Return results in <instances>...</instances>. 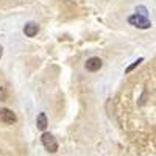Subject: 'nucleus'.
I'll use <instances>...</instances> for the list:
<instances>
[{
  "instance_id": "1",
  "label": "nucleus",
  "mask_w": 156,
  "mask_h": 156,
  "mask_svg": "<svg viewBox=\"0 0 156 156\" xmlns=\"http://www.w3.org/2000/svg\"><path fill=\"white\" fill-rule=\"evenodd\" d=\"M128 23L133 25V27H137V28H142V30H147L151 27V22L144 17V16H139V14H133L128 17Z\"/></svg>"
},
{
  "instance_id": "2",
  "label": "nucleus",
  "mask_w": 156,
  "mask_h": 156,
  "mask_svg": "<svg viewBox=\"0 0 156 156\" xmlns=\"http://www.w3.org/2000/svg\"><path fill=\"white\" fill-rule=\"evenodd\" d=\"M41 140H42V145L45 147V150L48 153H56L58 151V142L50 133H42Z\"/></svg>"
},
{
  "instance_id": "3",
  "label": "nucleus",
  "mask_w": 156,
  "mask_h": 156,
  "mask_svg": "<svg viewBox=\"0 0 156 156\" xmlns=\"http://www.w3.org/2000/svg\"><path fill=\"white\" fill-rule=\"evenodd\" d=\"M0 120L5 122V123H14L17 120V117H16V114L12 112L11 109L2 108V109H0Z\"/></svg>"
},
{
  "instance_id": "4",
  "label": "nucleus",
  "mask_w": 156,
  "mask_h": 156,
  "mask_svg": "<svg viewBox=\"0 0 156 156\" xmlns=\"http://www.w3.org/2000/svg\"><path fill=\"white\" fill-rule=\"evenodd\" d=\"M101 64H103V62H101L100 58L92 56V58H89V59L86 61V70H89V72H97V70H100Z\"/></svg>"
},
{
  "instance_id": "5",
  "label": "nucleus",
  "mask_w": 156,
  "mask_h": 156,
  "mask_svg": "<svg viewBox=\"0 0 156 156\" xmlns=\"http://www.w3.org/2000/svg\"><path fill=\"white\" fill-rule=\"evenodd\" d=\"M39 31V27H37V23L34 22H28V23H25V27H23V33L25 36H28V37H33L36 36Z\"/></svg>"
},
{
  "instance_id": "6",
  "label": "nucleus",
  "mask_w": 156,
  "mask_h": 156,
  "mask_svg": "<svg viewBox=\"0 0 156 156\" xmlns=\"http://www.w3.org/2000/svg\"><path fill=\"white\" fill-rule=\"evenodd\" d=\"M36 126H37V129H41V131H44V129L47 128V115H45V112H39L37 114Z\"/></svg>"
},
{
  "instance_id": "7",
  "label": "nucleus",
  "mask_w": 156,
  "mask_h": 156,
  "mask_svg": "<svg viewBox=\"0 0 156 156\" xmlns=\"http://www.w3.org/2000/svg\"><path fill=\"white\" fill-rule=\"evenodd\" d=\"M142 61H144V58H137V59H136V61H134V62L131 64V66H128V67L125 69V73H129V72H133V70H134V69H136V67L139 66V64H140Z\"/></svg>"
},
{
  "instance_id": "8",
  "label": "nucleus",
  "mask_w": 156,
  "mask_h": 156,
  "mask_svg": "<svg viewBox=\"0 0 156 156\" xmlns=\"http://www.w3.org/2000/svg\"><path fill=\"white\" fill-rule=\"evenodd\" d=\"M136 14H139V16H144V17H147V9H145L144 6H137V8H136Z\"/></svg>"
},
{
  "instance_id": "9",
  "label": "nucleus",
  "mask_w": 156,
  "mask_h": 156,
  "mask_svg": "<svg viewBox=\"0 0 156 156\" xmlns=\"http://www.w3.org/2000/svg\"><path fill=\"white\" fill-rule=\"evenodd\" d=\"M3 100H6V90L5 87L0 86V101H3Z\"/></svg>"
},
{
  "instance_id": "10",
  "label": "nucleus",
  "mask_w": 156,
  "mask_h": 156,
  "mask_svg": "<svg viewBox=\"0 0 156 156\" xmlns=\"http://www.w3.org/2000/svg\"><path fill=\"white\" fill-rule=\"evenodd\" d=\"M2 55H3V47L0 45V58H2Z\"/></svg>"
}]
</instances>
